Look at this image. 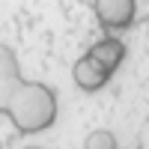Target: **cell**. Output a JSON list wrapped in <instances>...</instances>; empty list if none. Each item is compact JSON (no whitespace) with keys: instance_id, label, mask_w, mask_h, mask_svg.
<instances>
[{"instance_id":"6da1fadb","label":"cell","mask_w":149,"mask_h":149,"mask_svg":"<svg viewBox=\"0 0 149 149\" xmlns=\"http://www.w3.org/2000/svg\"><path fill=\"white\" fill-rule=\"evenodd\" d=\"M0 113H6L21 134H36L54 125L57 119V95L48 84L39 81H21L9 93Z\"/></svg>"},{"instance_id":"7a4b0ae2","label":"cell","mask_w":149,"mask_h":149,"mask_svg":"<svg viewBox=\"0 0 149 149\" xmlns=\"http://www.w3.org/2000/svg\"><path fill=\"white\" fill-rule=\"evenodd\" d=\"M90 9L95 12V18L104 30H125L134 24L137 0H93Z\"/></svg>"},{"instance_id":"3957f363","label":"cell","mask_w":149,"mask_h":149,"mask_svg":"<svg viewBox=\"0 0 149 149\" xmlns=\"http://www.w3.org/2000/svg\"><path fill=\"white\" fill-rule=\"evenodd\" d=\"M86 57H90V60H93V63L102 69V72L113 74V72L122 66V60H125V45H122L116 36H107V39L95 42L90 51H86Z\"/></svg>"},{"instance_id":"277c9868","label":"cell","mask_w":149,"mask_h":149,"mask_svg":"<svg viewBox=\"0 0 149 149\" xmlns=\"http://www.w3.org/2000/svg\"><path fill=\"white\" fill-rule=\"evenodd\" d=\"M21 81H24V74H21V66H18V57L12 54V48L0 45V110H3L9 93Z\"/></svg>"},{"instance_id":"5b68a950","label":"cell","mask_w":149,"mask_h":149,"mask_svg":"<svg viewBox=\"0 0 149 149\" xmlns=\"http://www.w3.org/2000/svg\"><path fill=\"white\" fill-rule=\"evenodd\" d=\"M72 78H74V84H78L84 93H95V90H102L110 81V74L102 72L90 57H81L78 63H74V69H72Z\"/></svg>"},{"instance_id":"8992f818","label":"cell","mask_w":149,"mask_h":149,"mask_svg":"<svg viewBox=\"0 0 149 149\" xmlns=\"http://www.w3.org/2000/svg\"><path fill=\"white\" fill-rule=\"evenodd\" d=\"M116 134L113 131H93L84 140V149H116Z\"/></svg>"},{"instance_id":"52a82bcc","label":"cell","mask_w":149,"mask_h":149,"mask_svg":"<svg viewBox=\"0 0 149 149\" xmlns=\"http://www.w3.org/2000/svg\"><path fill=\"white\" fill-rule=\"evenodd\" d=\"M24 149H42V146H24Z\"/></svg>"}]
</instances>
